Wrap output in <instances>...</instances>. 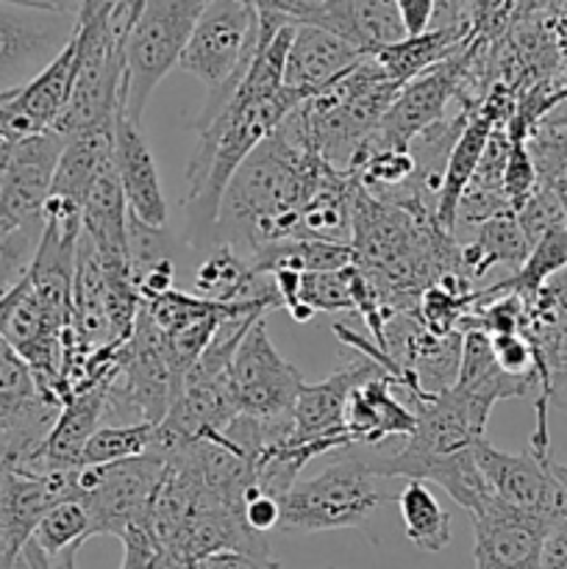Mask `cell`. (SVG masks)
I'll return each instance as SVG.
<instances>
[{
    "mask_svg": "<svg viewBox=\"0 0 567 569\" xmlns=\"http://www.w3.org/2000/svg\"><path fill=\"white\" fill-rule=\"evenodd\" d=\"M406 539L422 553H439L450 545V515L422 481H406L398 495Z\"/></svg>",
    "mask_w": 567,
    "mask_h": 569,
    "instance_id": "23",
    "label": "cell"
},
{
    "mask_svg": "<svg viewBox=\"0 0 567 569\" xmlns=\"http://www.w3.org/2000/svg\"><path fill=\"white\" fill-rule=\"evenodd\" d=\"M298 26H317L365 56L406 37L392 0H315Z\"/></svg>",
    "mask_w": 567,
    "mask_h": 569,
    "instance_id": "14",
    "label": "cell"
},
{
    "mask_svg": "<svg viewBox=\"0 0 567 569\" xmlns=\"http://www.w3.org/2000/svg\"><path fill=\"white\" fill-rule=\"evenodd\" d=\"M89 537H94L92 517L81 500H61L53 509L44 511L31 533V542L42 550L48 559H56L64 550L81 548Z\"/></svg>",
    "mask_w": 567,
    "mask_h": 569,
    "instance_id": "24",
    "label": "cell"
},
{
    "mask_svg": "<svg viewBox=\"0 0 567 569\" xmlns=\"http://www.w3.org/2000/svg\"><path fill=\"white\" fill-rule=\"evenodd\" d=\"M111 159H115V128H94V131L76 133V137L67 139L64 150H61L50 194L72 200L83 209V200H87L94 178Z\"/></svg>",
    "mask_w": 567,
    "mask_h": 569,
    "instance_id": "21",
    "label": "cell"
},
{
    "mask_svg": "<svg viewBox=\"0 0 567 569\" xmlns=\"http://www.w3.org/2000/svg\"><path fill=\"white\" fill-rule=\"evenodd\" d=\"M478 0H434V28H476Z\"/></svg>",
    "mask_w": 567,
    "mask_h": 569,
    "instance_id": "34",
    "label": "cell"
},
{
    "mask_svg": "<svg viewBox=\"0 0 567 569\" xmlns=\"http://www.w3.org/2000/svg\"><path fill=\"white\" fill-rule=\"evenodd\" d=\"M181 376L170 356V342L159 331L145 306L133 333L120 348V370L106 389L103 426H159L167 417Z\"/></svg>",
    "mask_w": 567,
    "mask_h": 569,
    "instance_id": "3",
    "label": "cell"
},
{
    "mask_svg": "<svg viewBox=\"0 0 567 569\" xmlns=\"http://www.w3.org/2000/svg\"><path fill=\"white\" fill-rule=\"evenodd\" d=\"M242 517H245V522H248L250 531L267 537L272 528L281 526V500L272 498V495H267V492H261V489L256 487L253 492L248 495V500H245Z\"/></svg>",
    "mask_w": 567,
    "mask_h": 569,
    "instance_id": "32",
    "label": "cell"
},
{
    "mask_svg": "<svg viewBox=\"0 0 567 569\" xmlns=\"http://www.w3.org/2000/svg\"><path fill=\"white\" fill-rule=\"evenodd\" d=\"M509 159H506L504 167V194L509 209L517 214L528 203V198L539 189V178L537 170H534L531 156H528L526 139L509 137Z\"/></svg>",
    "mask_w": 567,
    "mask_h": 569,
    "instance_id": "28",
    "label": "cell"
},
{
    "mask_svg": "<svg viewBox=\"0 0 567 569\" xmlns=\"http://www.w3.org/2000/svg\"><path fill=\"white\" fill-rule=\"evenodd\" d=\"M548 398L556 409L567 411V359L561 361V365L554 370V376H550Z\"/></svg>",
    "mask_w": 567,
    "mask_h": 569,
    "instance_id": "38",
    "label": "cell"
},
{
    "mask_svg": "<svg viewBox=\"0 0 567 569\" xmlns=\"http://www.w3.org/2000/svg\"><path fill=\"white\" fill-rule=\"evenodd\" d=\"M467 48L439 61L437 67L417 76L415 81L404 83L398 98L392 100L387 114L381 117V122L372 128L370 137L356 150L354 161L361 159V156L378 153V150H409L411 139L417 133L426 131L437 120H442L448 103L456 98V89H459L461 72H465L467 64Z\"/></svg>",
    "mask_w": 567,
    "mask_h": 569,
    "instance_id": "9",
    "label": "cell"
},
{
    "mask_svg": "<svg viewBox=\"0 0 567 569\" xmlns=\"http://www.w3.org/2000/svg\"><path fill=\"white\" fill-rule=\"evenodd\" d=\"M284 531L320 533L339 528H359L384 503L370 465L361 459H342L326 467L320 476L295 481L281 495Z\"/></svg>",
    "mask_w": 567,
    "mask_h": 569,
    "instance_id": "6",
    "label": "cell"
},
{
    "mask_svg": "<svg viewBox=\"0 0 567 569\" xmlns=\"http://www.w3.org/2000/svg\"><path fill=\"white\" fill-rule=\"evenodd\" d=\"M348 431L356 445H381L384 439H404L417 428V417L395 392L389 372L359 383L348 400Z\"/></svg>",
    "mask_w": 567,
    "mask_h": 569,
    "instance_id": "17",
    "label": "cell"
},
{
    "mask_svg": "<svg viewBox=\"0 0 567 569\" xmlns=\"http://www.w3.org/2000/svg\"><path fill=\"white\" fill-rule=\"evenodd\" d=\"M200 569H281V565L272 556L259 559V556L248 553H217L200 561Z\"/></svg>",
    "mask_w": 567,
    "mask_h": 569,
    "instance_id": "36",
    "label": "cell"
},
{
    "mask_svg": "<svg viewBox=\"0 0 567 569\" xmlns=\"http://www.w3.org/2000/svg\"><path fill=\"white\" fill-rule=\"evenodd\" d=\"M165 476V456L148 450L117 465L76 467V500L87 506L94 537L122 539L133 528H150L156 489Z\"/></svg>",
    "mask_w": 567,
    "mask_h": 569,
    "instance_id": "7",
    "label": "cell"
},
{
    "mask_svg": "<svg viewBox=\"0 0 567 569\" xmlns=\"http://www.w3.org/2000/svg\"><path fill=\"white\" fill-rule=\"evenodd\" d=\"M39 237H42V226L20 228L9 237H0V298L9 295L28 276Z\"/></svg>",
    "mask_w": 567,
    "mask_h": 569,
    "instance_id": "27",
    "label": "cell"
},
{
    "mask_svg": "<svg viewBox=\"0 0 567 569\" xmlns=\"http://www.w3.org/2000/svg\"><path fill=\"white\" fill-rule=\"evenodd\" d=\"M3 3L28 6V9H42V11H56V14L76 17L78 20V11H81L83 0H3Z\"/></svg>",
    "mask_w": 567,
    "mask_h": 569,
    "instance_id": "37",
    "label": "cell"
},
{
    "mask_svg": "<svg viewBox=\"0 0 567 569\" xmlns=\"http://www.w3.org/2000/svg\"><path fill=\"white\" fill-rule=\"evenodd\" d=\"M156 426L139 422V426H100L83 445L81 465L78 467H98L117 465V461L137 459L145 456L153 445Z\"/></svg>",
    "mask_w": 567,
    "mask_h": 569,
    "instance_id": "25",
    "label": "cell"
},
{
    "mask_svg": "<svg viewBox=\"0 0 567 569\" xmlns=\"http://www.w3.org/2000/svg\"><path fill=\"white\" fill-rule=\"evenodd\" d=\"M470 520L476 569H543L545 537L554 520L511 509L495 495L472 511Z\"/></svg>",
    "mask_w": 567,
    "mask_h": 569,
    "instance_id": "11",
    "label": "cell"
},
{
    "mask_svg": "<svg viewBox=\"0 0 567 569\" xmlns=\"http://www.w3.org/2000/svg\"><path fill=\"white\" fill-rule=\"evenodd\" d=\"M120 370V367H117ZM115 378V376H111ZM111 378L72 392V398L61 406L59 417L53 422V431L48 433L42 448V470L44 476L56 470H76L81 465L83 445L89 442L94 431L103 426L106 411V389Z\"/></svg>",
    "mask_w": 567,
    "mask_h": 569,
    "instance_id": "18",
    "label": "cell"
},
{
    "mask_svg": "<svg viewBox=\"0 0 567 569\" xmlns=\"http://www.w3.org/2000/svg\"><path fill=\"white\" fill-rule=\"evenodd\" d=\"M115 170L126 194L128 214L150 228H167V200L161 192L159 172L139 122L117 111L115 120Z\"/></svg>",
    "mask_w": 567,
    "mask_h": 569,
    "instance_id": "16",
    "label": "cell"
},
{
    "mask_svg": "<svg viewBox=\"0 0 567 569\" xmlns=\"http://www.w3.org/2000/svg\"><path fill=\"white\" fill-rule=\"evenodd\" d=\"M550 472H554L556 481H559L561 487H567V465H556V461L550 459Z\"/></svg>",
    "mask_w": 567,
    "mask_h": 569,
    "instance_id": "39",
    "label": "cell"
},
{
    "mask_svg": "<svg viewBox=\"0 0 567 569\" xmlns=\"http://www.w3.org/2000/svg\"><path fill=\"white\" fill-rule=\"evenodd\" d=\"M461 244V272H465L467 281H478L481 276H487L495 264H509L520 267L526 261V256L531 253V244H528L526 233H523L520 222L511 214L493 217V220L481 222L470 237Z\"/></svg>",
    "mask_w": 567,
    "mask_h": 569,
    "instance_id": "22",
    "label": "cell"
},
{
    "mask_svg": "<svg viewBox=\"0 0 567 569\" xmlns=\"http://www.w3.org/2000/svg\"><path fill=\"white\" fill-rule=\"evenodd\" d=\"M298 103L304 100L289 89H281L278 94H250L237 87L226 106L195 120L198 144L187 167V200H183L189 242L195 248H215L217 217L233 172Z\"/></svg>",
    "mask_w": 567,
    "mask_h": 569,
    "instance_id": "2",
    "label": "cell"
},
{
    "mask_svg": "<svg viewBox=\"0 0 567 569\" xmlns=\"http://www.w3.org/2000/svg\"><path fill=\"white\" fill-rule=\"evenodd\" d=\"M398 9L400 22H404L406 37L428 31L434 22V0H392Z\"/></svg>",
    "mask_w": 567,
    "mask_h": 569,
    "instance_id": "35",
    "label": "cell"
},
{
    "mask_svg": "<svg viewBox=\"0 0 567 569\" xmlns=\"http://www.w3.org/2000/svg\"><path fill=\"white\" fill-rule=\"evenodd\" d=\"M387 372L376 361L354 359L350 365L339 367L334 376L320 383H304L292 406V439L298 442H331L337 450L350 448L354 437L348 431V400L359 383Z\"/></svg>",
    "mask_w": 567,
    "mask_h": 569,
    "instance_id": "13",
    "label": "cell"
},
{
    "mask_svg": "<svg viewBox=\"0 0 567 569\" xmlns=\"http://www.w3.org/2000/svg\"><path fill=\"white\" fill-rule=\"evenodd\" d=\"M122 542V565L120 569H176L172 556L161 548L153 528H133Z\"/></svg>",
    "mask_w": 567,
    "mask_h": 569,
    "instance_id": "31",
    "label": "cell"
},
{
    "mask_svg": "<svg viewBox=\"0 0 567 569\" xmlns=\"http://www.w3.org/2000/svg\"><path fill=\"white\" fill-rule=\"evenodd\" d=\"M0 472H3V470H0Z\"/></svg>",
    "mask_w": 567,
    "mask_h": 569,
    "instance_id": "41",
    "label": "cell"
},
{
    "mask_svg": "<svg viewBox=\"0 0 567 569\" xmlns=\"http://www.w3.org/2000/svg\"><path fill=\"white\" fill-rule=\"evenodd\" d=\"M489 342H493L495 361H498L506 376L528 378L539 387L537 353H534V345L523 333H498V337H489Z\"/></svg>",
    "mask_w": 567,
    "mask_h": 569,
    "instance_id": "30",
    "label": "cell"
},
{
    "mask_svg": "<svg viewBox=\"0 0 567 569\" xmlns=\"http://www.w3.org/2000/svg\"><path fill=\"white\" fill-rule=\"evenodd\" d=\"M209 0H145L126 37L122 111L142 122L150 94L181 61L192 28Z\"/></svg>",
    "mask_w": 567,
    "mask_h": 569,
    "instance_id": "4",
    "label": "cell"
},
{
    "mask_svg": "<svg viewBox=\"0 0 567 569\" xmlns=\"http://www.w3.org/2000/svg\"><path fill=\"white\" fill-rule=\"evenodd\" d=\"M300 303L311 311H354L348 267L334 272H304L300 276Z\"/></svg>",
    "mask_w": 567,
    "mask_h": 569,
    "instance_id": "26",
    "label": "cell"
},
{
    "mask_svg": "<svg viewBox=\"0 0 567 569\" xmlns=\"http://www.w3.org/2000/svg\"><path fill=\"white\" fill-rule=\"evenodd\" d=\"M259 48V14L245 0H209L183 48V72L209 87V103H226Z\"/></svg>",
    "mask_w": 567,
    "mask_h": 569,
    "instance_id": "5",
    "label": "cell"
},
{
    "mask_svg": "<svg viewBox=\"0 0 567 569\" xmlns=\"http://www.w3.org/2000/svg\"><path fill=\"white\" fill-rule=\"evenodd\" d=\"M76 33V17L0 0V92L44 70Z\"/></svg>",
    "mask_w": 567,
    "mask_h": 569,
    "instance_id": "10",
    "label": "cell"
},
{
    "mask_svg": "<svg viewBox=\"0 0 567 569\" xmlns=\"http://www.w3.org/2000/svg\"><path fill=\"white\" fill-rule=\"evenodd\" d=\"M476 37V28L459 26V28H428V31L417 33V37H404L400 42L387 44L378 53H372L376 64L381 67L384 76L395 83H409L417 76L428 72L445 61L448 56L459 53Z\"/></svg>",
    "mask_w": 567,
    "mask_h": 569,
    "instance_id": "20",
    "label": "cell"
},
{
    "mask_svg": "<svg viewBox=\"0 0 567 569\" xmlns=\"http://www.w3.org/2000/svg\"><path fill=\"white\" fill-rule=\"evenodd\" d=\"M515 217H517V222H520L523 233H526V239L531 248L545 237V233L554 231V228H559V226H565V214H561V206H559V200H556L554 189L550 187H539Z\"/></svg>",
    "mask_w": 567,
    "mask_h": 569,
    "instance_id": "29",
    "label": "cell"
},
{
    "mask_svg": "<svg viewBox=\"0 0 567 569\" xmlns=\"http://www.w3.org/2000/svg\"><path fill=\"white\" fill-rule=\"evenodd\" d=\"M142 6H145V0H133V11H131V20H137V14L139 11H142ZM133 26V22H131Z\"/></svg>",
    "mask_w": 567,
    "mask_h": 569,
    "instance_id": "40",
    "label": "cell"
},
{
    "mask_svg": "<svg viewBox=\"0 0 567 569\" xmlns=\"http://www.w3.org/2000/svg\"><path fill=\"white\" fill-rule=\"evenodd\" d=\"M472 459H476L489 492L500 503L528 511V515L559 520L565 487L550 472V459H537L531 450H526V453H506V450L489 445L487 437L472 442Z\"/></svg>",
    "mask_w": 567,
    "mask_h": 569,
    "instance_id": "12",
    "label": "cell"
},
{
    "mask_svg": "<svg viewBox=\"0 0 567 569\" xmlns=\"http://www.w3.org/2000/svg\"><path fill=\"white\" fill-rule=\"evenodd\" d=\"M304 383L298 367L289 365L270 342L265 317L250 322L231 361V392L239 415L259 420L289 417Z\"/></svg>",
    "mask_w": 567,
    "mask_h": 569,
    "instance_id": "8",
    "label": "cell"
},
{
    "mask_svg": "<svg viewBox=\"0 0 567 569\" xmlns=\"http://www.w3.org/2000/svg\"><path fill=\"white\" fill-rule=\"evenodd\" d=\"M334 172L337 167L272 131L233 172L217 217V242L256 253L295 239L298 211Z\"/></svg>",
    "mask_w": 567,
    "mask_h": 569,
    "instance_id": "1",
    "label": "cell"
},
{
    "mask_svg": "<svg viewBox=\"0 0 567 569\" xmlns=\"http://www.w3.org/2000/svg\"><path fill=\"white\" fill-rule=\"evenodd\" d=\"M456 389L465 398L476 400L478 406L493 411L495 403L511 398H523L531 392L537 383L528 378H511L498 367L493 356V342L484 331H465L461 333V361L459 376H456Z\"/></svg>",
    "mask_w": 567,
    "mask_h": 569,
    "instance_id": "19",
    "label": "cell"
},
{
    "mask_svg": "<svg viewBox=\"0 0 567 569\" xmlns=\"http://www.w3.org/2000/svg\"><path fill=\"white\" fill-rule=\"evenodd\" d=\"M76 559H78V548L64 550V553L56 556V559H48V556H44L42 550L28 539V542L22 545L20 553H17V559L11 561L9 569H78Z\"/></svg>",
    "mask_w": 567,
    "mask_h": 569,
    "instance_id": "33",
    "label": "cell"
},
{
    "mask_svg": "<svg viewBox=\"0 0 567 569\" xmlns=\"http://www.w3.org/2000/svg\"><path fill=\"white\" fill-rule=\"evenodd\" d=\"M361 59H367V56L345 39L334 37L317 26H295L287 61H284V89L298 94L300 100H309L326 87H331Z\"/></svg>",
    "mask_w": 567,
    "mask_h": 569,
    "instance_id": "15",
    "label": "cell"
}]
</instances>
